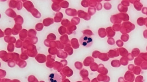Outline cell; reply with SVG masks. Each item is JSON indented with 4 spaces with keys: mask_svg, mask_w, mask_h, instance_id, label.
<instances>
[{
    "mask_svg": "<svg viewBox=\"0 0 147 82\" xmlns=\"http://www.w3.org/2000/svg\"><path fill=\"white\" fill-rule=\"evenodd\" d=\"M80 44L84 47H88L91 46L93 42V40L90 36L84 35L82 36L79 39Z\"/></svg>",
    "mask_w": 147,
    "mask_h": 82,
    "instance_id": "1",
    "label": "cell"
},
{
    "mask_svg": "<svg viewBox=\"0 0 147 82\" xmlns=\"http://www.w3.org/2000/svg\"><path fill=\"white\" fill-rule=\"evenodd\" d=\"M48 79L49 82H61V78L58 74L52 73L49 75Z\"/></svg>",
    "mask_w": 147,
    "mask_h": 82,
    "instance_id": "2",
    "label": "cell"
}]
</instances>
